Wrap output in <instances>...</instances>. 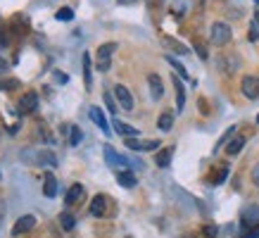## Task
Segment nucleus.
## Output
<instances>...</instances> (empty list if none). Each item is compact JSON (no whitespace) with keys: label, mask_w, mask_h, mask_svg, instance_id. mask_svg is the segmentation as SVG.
<instances>
[{"label":"nucleus","mask_w":259,"mask_h":238,"mask_svg":"<svg viewBox=\"0 0 259 238\" xmlns=\"http://www.w3.org/2000/svg\"><path fill=\"white\" fill-rule=\"evenodd\" d=\"M257 124H259V117H257Z\"/></svg>","instance_id":"obj_41"},{"label":"nucleus","mask_w":259,"mask_h":238,"mask_svg":"<svg viewBox=\"0 0 259 238\" xmlns=\"http://www.w3.org/2000/svg\"><path fill=\"white\" fill-rule=\"evenodd\" d=\"M231 36H233V31H231V27L228 24H223V22H214L212 24V29H209V41L214 43V46H226L228 41H231Z\"/></svg>","instance_id":"obj_1"},{"label":"nucleus","mask_w":259,"mask_h":238,"mask_svg":"<svg viewBox=\"0 0 259 238\" xmlns=\"http://www.w3.org/2000/svg\"><path fill=\"white\" fill-rule=\"evenodd\" d=\"M216 233H219L216 226H205V238H216Z\"/></svg>","instance_id":"obj_34"},{"label":"nucleus","mask_w":259,"mask_h":238,"mask_svg":"<svg viewBox=\"0 0 259 238\" xmlns=\"http://www.w3.org/2000/svg\"><path fill=\"white\" fill-rule=\"evenodd\" d=\"M36 107H38V93L29 91V93H24V95L19 98V105H17L19 114H34Z\"/></svg>","instance_id":"obj_6"},{"label":"nucleus","mask_w":259,"mask_h":238,"mask_svg":"<svg viewBox=\"0 0 259 238\" xmlns=\"http://www.w3.org/2000/svg\"><path fill=\"white\" fill-rule=\"evenodd\" d=\"M83 81H86V88L93 86V74H90V55L83 53Z\"/></svg>","instance_id":"obj_23"},{"label":"nucleus","mask_w":259,"mask_h":238,"mask_svg":"<svg viewBox=\"0 0 259 238\" xmlns=\"http://www.w3.org/2000/svg\"><path fill=\"white\" fill-rule=\"evenodd\" d=\"M242 238H259V224H257V226H252V229L247 231Z\"/></svg>","instance_id":"obj_35"},{"label":"nucleus","mask_w":259,"mask_h":238,"mask_svg":"<svg viewBox=\"0 0 259 238\" xmlns=\"http://www.w3.org/2000/svg\"><path fill=\"white\" fill-rule=\"evenodd\" d=\"M69 131H72V134H69V146H79V143H81V138H83V134H81V129H79V127H72Z\"/></svg>","instance_id":"obj_28"},{"label":"nucleus","mask_w":259,"mask_h":238,"mask_svg":"<svg viewBox=\"0 0 259 238\" xmlns=\"http://www.w3.org/2000/svg\"><path fill=\"white\" fill-rule=\"evenodd\" d=\"M242 146H245V136H233L231 141H228V146H226V153L231 157H235L242 150Z\"/></svg>","instance_id":"obj_20"},{"label":"nucleus","mask_w":259,"mask_h":238,"mask_svg":"<svg viewBox=\"0 0 259 238\" xmlns=\"http://www.w3.org/2000/svg\"><path fill=\"white\" fill-rule=\"evenodd\" d=\"M226 174H228V167H226V165H221V167H219V172H216V176H214V183H223V179H226Z\"/></svg>","instance_id":"obj_30"},{"label":"nucleus","mask_w":259,"mask_h":238,"mask_svg":"<svg viewBox=\"0 0 259 238\" xmlns=\"http://www.w3.org/2000/svg\"><path fill=\"white\" fill-rule=\"evenodd\" d=\"M240 91H242V95H245L247 100H257V98H259V79H257V76H252V74L242 76Z\"/></svg>","instance_id":"obj_5"},{"label":"nucleus","mask_w":259,"mask_h":238,"mask_svg":"<svg viewBox=\"0 0 259 238\" xmlns=\"http://www.w3.org/2000/svg\"><path fill=\"white\" fill-rule=\"evenodd\" d=\"M254 3H257V5H259V0H254Z\"/></svg>","instance_id":"obj_40"},{"label":"nucleus","mask_w":259,"mask_h":238,"mask_svg":"<svg viewBox=\"0 0 259 238\" xmlns=\"http://www.w3.org/2000/svg\"><path fill=\"white\" fill-rule=\"evenodd\" d=\"M12 88H19L17 79H8V81H0V91H12Z\"/></svg>","instance_id":"obj_29"},{"label":"nucleus","mask_w":259,"mask_h":238,"mask_svg":"<svg viewBox=\"0 0 259 238\" xmlns=\"http://www.w3.org/2000/svg\"><path fill=\"white\" fill-rule=\"evenodd\" d=\"M34 226H36V217H34V214H24V217H19V219L15 221V226H12V236L29 233Z\"/></svg>","instance_id":"obj_7"},{"label":"nucleus","mask_w":259,"mask_h":238,"mask_svg":"<svg viewBox=\"0 0 259 238\" xmlns=\"http://www.w3.org/2000/svg\"><path fill=\"white\" fill-rule=\"evenodd\" d=\"M171 157H174V146H167V148H162L160 153H157V157H155V165L157 167H169V162H171Z\"/></svg>","instance_id":"obj_17"},{"label":"nucleus","mask_w":259,"mask_h":238,"mask_svg":"<svg viewBox=\"0 0 259 238\" xmlns=\"http://www.w3.org/2000/svg\"><path fill=\"white\" fill-rule=\"evenodd\" d=\"M102 150H105V160H107L109 167H119V169H121V167H128V160L119 155V153H116L112 146H105Z\"/></svg>","instance_id":"obj_12"},{"label":"nucleus","mask_w":259,"mask_h":238,"mask_svg":"<svg viewBox=\"0 0 259 238\" xmlns=\"http://www.w3.org/2000/svg\"><path fill=\"white\" fill-rule=\"evenodd\" d=\"M83 195H86V188H83L81 183H74L72 188L67 191V195H64V205L72 207V205H76V202L83 200Z\"/></svg>","instance_id":"obj_11"},{"label":"nucleus","mask_w":259,"mask_h":238,"mask_svg":"<svg viewBox=\"0 0 259 238\" xmlns=\"http://www.w3.org/2000/svg\"><path fill=\"white\" fill-rule=\"evenodd\" d=\"M114 95H116V102L124 107V110H134V95L128 93V88L126 86H114Z\"/></svg>","instance_id":"obj_10"},{"label":"nucleus","mask_w":259,"mask_h":238,"mask_svg":"<svg viewBox=\"0 0 259 238\" xmlns=\"http://www.w3.org/2000/svg\"><path fill=\"white\" fill-rule=\"evenodd\" d=\"M0 69H5V60H0Z\"/></svg>","instance_id":"obj_39"},{"label":"nucleus","mask_w":259,"mask_h":238,"mask_svg":"<svg viewBox=\"0 0 259 238\" xmlns=\"http://www.w3.org/2000/svg\"><path fill=\"white\" fill-rule=\"evenodd\" d=\"M88 114H90V119H93V124H98V129L105 134V136H109L112 131H109V124H107V119H105V112L100 110L98 105H93L88 110Z\"/></svg>","instance_id":"obj_9"},{"label":"nucleus","mask_w":259,"mask_h":238,"mask_svg":"<svg viewBox=\"0 0 259 238\" xmlns=\"http://www.w3.org/2000/svg\"><path fill=\"white\" fill-rule=\"evenodd\" d=\"M195 50L200 53V57H202V60H207V57H209V55H207V50H205V46H200L197 41H195Z\"/></svg>","instance_id":"obj_36"},{"label":"nucleus","mask_w":259,"mask_h":238,"mask_svg":"<svg viewBox=\"0 0 259 238\" xmlns=\"http://www.w3.org/2000/svg\"><path fill=\"white\" fill-rule=\"evenodd\" d=\"M167 62H169L171 67H174V69L179 72V76H181V79H188L186 67H183V64H181V62H179V60H176V57H174V55H167Z\"/></svg>","instance_id":"obj_26"},{"label":"nucleus","mask_w":259,"mask_h":238,"mask_svg":"<svg viewBox=\"0 0 259 238\" xmlns=\"http://www.w3.org/2000/svg\"><path fill=\"white\" fill-rule=\"evenodd\" d=\"M240 221H242V226H245V229L257 226V221H259V207L257 205H247V207L240 212Z\"/></svg>","instance_id":"obj_8"},{"label":"nucleus","mask_w":259,"mask_h":238,"mask_svg":"<svg viewBox=\"0 0 259 238\" xmlns=\"http://www.w3.org/2000/svg\"><path fill=\"white\" fill-rule=\"evenodd\" d=\"M252 181H254V186L259 188V165H254V169H252Z\"/></svg>","instance_id":"obj_37"},{"label":"nucleus","mask_w":259,"mask_h":238,"mask_svg":"<svg viewBox=\"0 0 259 238\" xmlns=\"http://www.w3.org/2000/svg\"><path fill=\"white\" fill-rule=\"evenodd\" d=\"M105 105H107L109 112H116V105H114V98H112V93H105Z\"/></svg>","instance_id":"obj_32"},{"label":"nucleus","mask_w":259,"mask_h":238,"mask_svg":"<svg viewBox=\"0 0 259 238\" xmlns=\"http://www.w3.org/2000/svg\"><path fill=\"white\" fill-rule=\"evenodd\" d=\"M162 41H164V46H167V48L176 50V53H181V55H188V48H186V46H181L179 41H174V38H169V36H164Z\"/></svg>","instance_id":"obj_25"},{"label":"nucleus","mask_w":259,"mask_h":238,"mask_svg":"<svg viewBox=\"0 0 259 238\" xmlns=\"http://www.w3.org/2000/svg\"><path fill=\"white\" fill-rule=\"evenodd\" d=\"M247 41H252V43H257V41H259V29L254 27V22H252L250 31H247Z\"/></svg>","instance_id":"obj_31"},{"label":"nucleus","mask_w":259,"mask_h":238,"mask_svg":"<svg viewBox=\"0 0 259 238\" xmlns=\"http://www.w3.org/2000/svg\"><path fill=\"white\" fill-rule=\"evenodd\" d=\"M109 207H112V200H109L107 195H102V193L90 200V214H93V217H109V214H112Z\"/></svg>","instance_id":"obj_3"},{"label":"nucleus","mask_w":259,"mask_h":238,"mask_svg":"<svg viewBox=\"0 0 259 238\" xmlns=\"http://www.w3.org/2000/svg\"><path fill=\"white\" fill-rule=\"evenodd\" d=\"M157 127H160V131H171V127H174V112H162L160 119H157Z\"/></svg>","instance_id":"obj_22"},{"label":"nucleus","mask_w":259,"mask_h":238,"mask_svg":"<svg viewBox=\"0 0 259 238\" xmlns=\"http://www.w3.org/2000/svg\"><path fill=\"white\" fill-rule=\"evenodd\" d=\"M53 79H55V81H57V83H67V81H69V76H67V74H64V72H55V76H53Z\"/></svg>","instance_id":"obj_33"},{"label":"nucleus","mask_w":259,"mask_h":238,"mask_svg":"<svg viewBox=\"0 0 259 238\" xmlns=\"http://www.w3.org/2000/svg\"><path fill=\"white\" fill-rule=\"evenodd\" d=\"M114 53H116V43H102V46L98 48V53H95V67H98V72H107Z\"/></svg>","instance_id":"obj_2"},{"label":"nucleus","mask_w":259,"mask_h":238,"mask_svg":"<svg viewBox=\"0 0 259 238\" xmlns=\"http://www.w3.org/2000/svg\"><path fill=\"white\" fill-rule=\"evenodd\" d=\"M116 181H119V186H124V188H136V174L131 169H119L116 172Z\"/></svg>","instance_id":"obj_16"},{"label":"nucleus","mask_w":259,"mask_h":238,"mask_svg":"<svg viewBox=\"0 0 259 238\" xmlns=\"http://www.w3.org/2000/svg\"><path fill=\"white\" fill-rule=\"evenodd\" d=\"M148 86H150L152 100H160L162 95H164V83H162V79L157 74H150V76H148Z\"/></svg>","instance_id":"obj_13"},{"label":"nucleus","mask_w":259,"mask_h":238,"mask_svg":"<svg viewBox=\"0 0 259 238\" xmlns=\"http://www.w3.org/2000/svg\"><path fill=\"white\" fill-rule=\"evenodd\" d=\"M60 226H62L64 231H72L74 226H76V219H74V214H69V212H62V214H60Z\"/></svg>","instance_id":"obj_24"},{"label":"nucleus","mask_w":259,"mask_h":238,"mask_svg":"<svg viewBox=\"0 0 259 238\" xmlns=\"http://www.w3.org/2000/svg\"><path fill=\"white\" fill-rule=\"evenodd\" d=\"M124 143L128 150L136 153H148V150H160V141H143V138H124Z\"/></svg>","instance_id":"obj_4"},{"label":"nucleus","mask_w":259,"mask_h":238,"mask_svg":"<svg viewBox=\"0 0 259 238\" xmlns=\"http://www.w3.org/2000/svg\"><path fill=\"white\" fill-rule=\"evenodd\" d=\"M36 160H38V165H41V167H50V169L57 165V157H55L50 150H41Z\"/></svg>","instance_id":"obj_21"},{"label":"nucleus","mask_w":259,"mask_h":238,"mask_svg":"<svg viewBox=\"0 0 259 238\" xmlns=\"http://www.w3.org/2000/svg\"><path fill=\"white\" fill-rule=\"evenodd\" d=\"M57 22H72L74 19V10L72 8H62V10H57Z\"/></svg>","instance_id":"obj_27"},{"label":"nucleus","mask_w":259,"mask_h":238,"mask_svg":"<svg viewBox=\"0 0 259 238\" xmlns=\"http://www.w3.org/2000/svg\"><path fill=\"white\" fill-rule=\"evenodd\" d=\"M43 195H45V198H55V195H57V179H55L53 172H45V179H43Z\"/></svg>","instance_id":"obj_14"},{"label":"nucleus","mask_w":259,"mask_h":238,"mask_svg":"<svg viewBox=\"0 0 259 238\" xmlns=\"http://www.w3.org/2000/svg\"><path fill=\"white\" fill-rule=\"evenodd\" d=\"M254 27L259 29V10H257V12H254Z\"/></svg>","instance_id":"obj_38"},{"label":"nucleus","mask_w":259,"mask_h":238,"mask_svg":"<svg viewBox=\"0 0 259 238\" xmlns=\"http://www.w3.org/2000/svg\"><path fill=\"white\" fill-rule=\"evenodd\" d=\"M174 88H176V107H179V112H181L183 105H186V88H183V83H181V76H174Z\"/></svg>","instance_id":"obj_19"},{"label":"nucleus","mask_w":259,"mask_h":238,"mask_svg":"<svg viewBox=\"0 0 259 238\" xmlns=\"http://www.w3.org/2000/svg\"><path fill=\"white\" fill-rule=\"evenodd\" d=\"M114 131L119 134V136H124V138H138V129L131 127V124H124V122H119V119H114Z\"/></svg>","instance_id":"obj_15"},{"label":"nucleus","mask_w":259,"mask_h":238,"mask_svg":"<svg viewBox=\"0 0 259 238\" xmlns=\"http://www.w3.org/2000/svg\"><path fill=\"white\" fill-rule=\"evenodd\" d=\"M219 67H221L223 74H231V72H235V69L240 67V60H238L235 55H223L221 62H219Z\"/></svg>","instance_id":"obj_18"}]
</instances>
